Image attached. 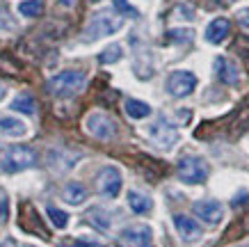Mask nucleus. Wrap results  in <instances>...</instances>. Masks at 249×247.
I'll return each mask as SVG.
<instances>
[{
	"instance_id": "f257e3e1",
	"label": "nucleus",
	"mask_w": 249,
	"mask_h": 247,
	"mask_svg": "<svg viewBox=\"0 0 249 247\" xmlns=\"http://www.w3.org/2000/svg\"><path fill=\"white\" fill-rule=\"evenodd\" d=\"M87 85V76L85 71H76V69H67V71H60L55 74L51 80L46 82V90L48 94H53L57 98H71L80 94Z\"/></svg>"
},
{
	"instance_id": "f03ea898",
	"label": "nucleus",
	"mask_w": 249,
	"mask_h": 247,
	"mask_svg": "<svg viewBox=\"0 0 249 247\" xmlns=\"http://www.w3.org/2000/svg\"><path fill=\"white\" fill-rule=\"evenodd\" d=\"M121 25H124V19L119 14H114L110 9L106 12H98L89 19V23L85 25V32H83V39L85 41H98V39L103 37H110L114 32L121 30Z\"/></svg>"
},
{
	"instance_id": "7ed1b4c3",
	"label": "nucleus",
	"mask_w": 249,
	"mask_h": 247,
	"mask_svg": "<svg viewBox=\"0 0 249 247\" xmlns=\"http://www.w3.org/2000/svg\"><path fill=\"white\" fill-rule=\"evenodd\" d=\"M37 163V151L25 144H12L2 151V160H0V170L5 174H18L23 170H30Z\"/></svg>"
},
{
	"instance_id": "20e7f679",
	"label": "nucleus",
	"mask_w": 249,
	"mask_h": 247,
	"mask_svg": "<svg viewBox=\"0 0 249 247\" xmlns=\"http://www.w3.org/2000/svg\"><path fill=\"white\" fill-rule=\"evenodd\" d=\"M211 174V167L206 163L204 158L199 156H183L176 165V176L188 183V186H199V183H206Z\"/></svg>"
},
{
	"instance_id": "39448f33",
	"label": "nucleus",
	"mask_w": 249,
	"mask_h": 247,
	"mask_svg": "<svg viewBox=\"0 0 249 247\" xmlns=\"http://www.w3.org/2000/svg\"><path fill=\"white\" fill-rule=\"evenodd\" d=\"M85 128H87V133L94 135V137L101 140V142H110V140L117 137V124H114V119L110 117V114L101 113V110L87 114Z\"/></svg>"
},
{
	"instance_id": "423d86ee",
	"label": "nucleus",
	"mask_w": 249,
	"mask_h": 247,
	"mask_svg": "<svg viewBox=\"0 0 249 247\" xmlns=\"http://www.w3.org/2000/svg\"><path fill=\"white\" fill-rule=\"evenodd\" d=\"M121 186H124V179H121L119 167H114V165H106V167H101V170H98V174H96L98 195L114 199V197L121 192Z\"/></svg>"
},
{
	"instance_id": "0eeeda50",
	"label": "nucleus",
	"mask_w": 249,
	"mask_h": 247,
	"mask_svg": "<svg viewBox=\"0 0 249 247\" xmlns=\"http://www.w3.org/2000/svg\"><path fill=\"white\" fill-rule=\"evenodd\" d=\"M196 82L199 80H196V76L192 74V71H183V69H178V71H172V74L167 76L165 87L174 98H185L196 90Z\"/></svg>"
},
{
	"instance_id": "6e6552de",
	"label": "nucleus",
	"mask_w": 249,
	"mask_h": 247,
	"mask_svg": "<svg viewBox=\"0 0 249 247\" xmlns=\"http://www.w3.org/2000/svg\"><path fill=\"white\" fill-rule=\"evenodd\" d=\"M149 137H151V142L156 144L158 149H172L174 144L178 142V131H176L169 121L160 119L149 126Z\"/></svg>"
},
{
	"instance_id": "1a4fd4ad",
	"label": "nucleus",
	"mask_w": 249,
	"mask_h": 247,
	"mask_svg": "<svg viewBox=\"0 0 249 247\" xmlns=\"http://www.w3.org/2000/svg\"><path fill=\"white\" fill-rule=\"evenodd\" d=\"M192 213H195L199 220H204L206 225L217 227L224 217V206L217 202V199H199L192 206Z\"/></svg>"
},
{
	"instance_id": "9d476101",
	"label": "nucleus",
	"mask_w": 249,
	"mask_h": 247,
	"mask_svg": "<svg viewBox=\"0 0 249 247\" xmlns=\"http://www.w3.org/2000/svg\"><path fill=\"white\" fill-rule=\"evenodd\" d=\"M121 240L128 247H153V231L149 225H130L121 231Z\"/></svg>"
},
{
	"instance_id": "9b49d317",
	"label": "nucleus",
	"mask_w": 249,
	"mask_h": 247,
	"mask_svg": "<svg viewBox=\"0 0 249 247\" xmlns=\"http://www.w3.org/2000/svg\"><path fill=\"white\" fill-rule=\"evenodd\" d=\"M174 227H176L178 236H181L185 243H196V240L204 236V229H201V225L196 222L195 217L183 215V213H176V215H174Z\"/></svg>"
},
{
	"instance_id": "f8f14e48",
	"label": "nucleus",
	"mask_w": 249,
	"mask_h": 247,
	"mask_svg": "<svg viewBox=\"0 0 249 247\" xmlns=\"http://www.w3.org/2000/svg\"><path fill=\"white\" fill-rule=\"evenodd\" d=\"M18 227L25 229L28 233H37V236L41 233L44 238H48V233L44 229V222H41V217H39V213L35 210L32 204H23L21 213H18Z\"/></svg>"
},
{
	"instance_id": "ddd939ff",
	"label": "nucleus",
	"mask_w": 249,
	"mask_h": 247,
	"mask_svg": "<svg viewBox=\"0 0 249 247\" xmlns=\"http://www.w3.org/2000/svg\"><path fill=\"white\" fill-rule=\"evenodd\" d=\"M215 76H217L219 82L231 85V87H235L240 82V69L229 57H215Z\"/></svg>"
},
{
	"instance_id": "4468645a",
	"label": "nucleus",
	"mask_w": 249,
	"mask_h": 247,
	"mask_svg": "<svg viewBox=\"0 0 249 247\" xmlns=\"http://www.w3.org/2000/svg\"><path fill=\"white\" fill-rule=\"evenodd\" d=\"M206 41L208 44H222L224 39L231 35V21L229 19H213L211 23H208V28H206Z\"/></svg>"
},
{
	"instance_id": "2eb2a0df",
	"label": "nucleus",
	"mask_w": 249,
	"mask_h": 247,
	"mask_svg": "<svg viewBox=\"0 0 249 247\" xmlns=\"http://www.w3.org/2000/svg\"><path fill=\"white\" fill-rule=\"evenodd\" d=\"M87 188L80 183V181H69L67 186L62 188V199L71 206H80V204L87 202Z\"/></svg>"
},
{
	"instance_id": "dca6fc26",
	"label": "nucleus",
	"mask_w": 249,
	"mask_h": 247,
	"mask_svg": "<svg viewBox=\"0 0 249 247\" xmlns=\"http://www.w3.org/2000/svg\"><path fill=\"white\" fill-rule=\"evenodd\" d=\"M126 199H128L130 210H133V213H137V215H146V213L153 209L151 197L144 195V192H140V190H130L128 195H126Z\"/></svg>"
},
{
	"instance_id": "f3484780",
	"label": "nucleus",
	"mask_w": 249,
	"mask_h": 247,
	"mask_svg": "<svg viewBox=\"0 0 249 247\" xmlns=\"http://www.w3.org/2000/svg\"><path fill=\"white\" fill-rule=\"evenodd\" d=\"M28 126H25V121L16 119V117H0V133L7 135V137H21L25 135Z\"/></svg>"
},
{
	"instance_id": "a211bd4d",
	"label": "nucleus",
	"mask_w": 249,
	"mask_h": 247,
	"mask_svg": "<svg viewBox=\"0 0 249 247\" xmlns=\"http://www.w3.org/2000/svg\"><path fill=\"white\" fill-rule=\"evenodd\" d=\"M124 110H126V114H128L130 119H144V117L151 114V105L140 101V98H126Z\"/></svg>"
},
{
	"instance_id": "6ab92c4d",
	"label": "nucleus",
	"mask_w": 249,
	"mask_h": 247,
	"mask_svg": "<svg viewBox=\"0 0 249 247\" xmlns=\"http://www.w3.org/2000/svg\"><path fill=\"white\" fill-rule=\"evenodd\" d=\"M12 110L16 113H23V114H35L37 110V103H35V96L32 94H18L12 103Z\"/></svg>"
},
{
	"instance_id": "aec40b11",
	"label": "nucleus",
	"mask_w": 249,
	"mask_h": 247,
	"mask_svg": "<svg viewBox=\"0 0 249 247\" xmlns=\"http://www.w3.org/2000/svg\"><path fill=\"white\" fill-rule=\"evenodd\" d=\"M87 217H89V222L96 229H101V231H107L110 229V215H107L103 209H98V206H94V209L87 210Z\"/></svg>"
},
{
	"instance_id": "412c9836",
	"label": "nucleus",
	"mask_w": 249,
	"mask_h": 247,
	"mask_svg": "<svg viewBox=\"0 0 249 247\" xmlns=\"http://www.w3.org/2000/svg\"><path fill=\"white\" fill-rule=\"evenodd\" d=\"M18 12L25 19H37L44 12V5H41V0H23L21 5H18Z\"/></svg>"
},
{
	"instance_id": "4be33fe9",
	"label": "nucleus",
	"mask_w": 249,
	"mask_h": 247,
	"mask_svg": "<svg viewBox=\"0 0 249 247\" xmlns=\"http://www.w3.org/2000/svg\"><path fill=\"white\" fill-rule=\"evenodd\" d=\"M121 57H124V48H121L119 44H112L98 55V62H101V64H112V62H119Z\"/></svg>"
},
{
	"instance_id": "5701e85b",
	"label": "nucleus",
	"mask_w": 249,
	"mask_h": 247,
	"mask_svg": "<svg viewBox=\"0 0 249 247\" xmlns=\"http://www.w3.org/2000/svg\"><path fill=\"white\" fill-rule=\"evenodd\" d=\"M48 217H51V222H53L57 229H64V227L69 225V215L64 213V210H60V209H55V206H48Z\"/></svg>"
},
{
	"instance_id": "b1692460",
	"label": "nucleus",
	"mask_w": 249,
	"mask_h": 247,
	"mask_svg": "<svg viewBox=\"0 0 249 247\" xmlns=\"http://www.w3.org/2000/svg\"><path fill=\"white\" fill-rule=\"evenodd\" d=\"M249 128V110L247 113H240L238 114V119L233 121V128H231V137H238V135H242L245 131Z\"/></svg>"
},
{
	"instance_id": "393cba45",
	"label": "nucleus",
	"mask_w": 249,
	"mask_h": 247,
	"mask_svg": "<svg viewBox=\"0 0 249 247\" xmlns=\"http://www.w3.org/2000/svg\"><path fill=\"white\" fill-rule=\"evenodd\" d=\"M16 28V21L12 12H9L5 5H0V30H14Z\"/></svg>"
},
{
	"instance_id": "a878e982",
	"label": "nucleus",
	"mask_w": 249,
	"mask_h": 247,
	"mask_svg": "<svg viewBox=\"0 0 249 247\" xmlns=\"http://www.w3.org/2000/svg\"><path fill=\"white\" fill-rule=\"evenodd\" d=\"M114 9L119 12V14H124V16H133V19H137V9L130 5L128 0H114Z\"/></svg>"
},
{
	"instance_id": "bb28decb",
	"label": "nucleus",
	"mask_w": 249,
	"mask_h": 247,
	"mask_svg": "<svg viewBox=\"0 0 249 247\" xmlns=\"http://www.w3.org/2000/svg\"><path fill=\"white\" fill-rule=\"evenodd\" d=\"M192 37H195V32L192 30H172L169 32V39H181V44L192 41Z\"/></svg>"
},
{
	"instance_id": "cd10ccee",
	"label": "nucleus",
	"mask_w": 249,
	"mask_h": 247,
	"mask_svg": "<svg viewBox=\"0 0 249 247\" xmlns=\"http://www.w3.org/2000/svg\"><path fill=\"white\" fill-rule=\"evenodd\" d=\"M238 23H240L245 30H249V7H242L238 12Z\"/></svg>"
},
{
	"instance_id": "c85d7f7f",
	"label": "nucleus",
	"mask_w": 249,
	"mask_h": 247,
	"mask_svg": "<svg viewBox=\"0 0 249 247\" xmlns=\"http://www.w3.org/2000/svg\"><path fill=\"white\" fill-rule=\"evenodd\" d=\"M7 213H9V204H7V197L0 195V220L5 222L7 220Z\"/></svg>"
},
{
	"instance_id": "c756f323",
	"label": "nucleus",
	"mask_w": 249,
	"mask_h": 247,
	"mask_svg": "<svg viewBox=\"0 0 249 247\" xmlns=\"http://www.w3.org/2000/svg\"><path fill=\"white\" fill-rule=\"evenodd\" d=\"M73 247H98L96 243H87V240H76V245Z\"/></svg>"
},
{
	"instance_id": "7c9ffc66",
	"label": "nucleus",
	"mask_w": 249,
	"mask_h": 247,
	"mask_svg": "<svg viewBox=\"0 0 249 247\" xmlns=\"http://www.w3.org/2000/svg\"><path fill=\"white\" fill-rule=\"evenodd\" d=\"M60 5H64V7H73L76 0H60Z\"/></svg>"
},
{
	"instance_id": "2f4dec72",
	"label": "nucleus",
	"mask_w": 249,
	"mask_h": 247,
	"mask_svg": "<svg viewBox=\"0 0 249 247\" xmlns=\"http://www.w3.org/2000/svg\"><path fill=\"white\" fill-rule=\"evenodd\" d=\"M5 94H7V90H5V87L0 85V101H2V96H5Z\"/></svg>"
},
{
	"instance_id": "473e14b6",
	"label": "nucleus",
	"mask_w": 249,
	"mask_h": 247,
	"mask_svg": "<svg viewBox=\"0 0 249 247\" xmlns=\"http://www.w3.org/2000/svg\"><path fill=\"white\" fill-rule=\"evenodd\" d=\"M21 247H35V245H21Z\"/></svg>"
},
{
	"instance_id": "72a5a7b5",
	"label": "nucleus",
	"mask_w": 249,
	"mask_h": 247,
	"mask_svg": "<svg viewBox=\"0 0 249 247\" xmlns=\"http://www.w3.org/2000/svg\"><path fill=\"white\" fill-rule=\"evenodd\" d=\"M107 247H119V245H107Z\"/></svg>"
},
{
	"instance_id": "f704fd0d",
	"label": "nucleus",
	"mask_w": 249,
	"mask_h": 247,
	"mask_svg": "<svg viewBox=\"0 0 249 247\" xmlns=\"http://www.w3.org/2000/svg\"><path fill=\"white\" fill-rule=\"evenodd\" d=\"M240 247H249V245H240Z\"/></svg>"
},
{
	"instance_id": "c9c22d12",
	"label": "nucleus",
	"mask_w": 249,
	"mask_h": 247,
	"mask_svg": "<svg viewBox=\"0 0 249 247\" xmlns=\"http://www.w3.org/2000/svg\"><path fill=\"white\" fill-rule=\"evenodd\" d=\"M62 247H67V245H62Z\"/></svg>"
}]
</instances>
